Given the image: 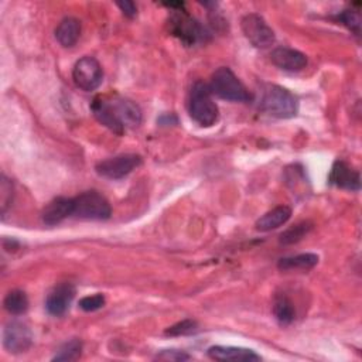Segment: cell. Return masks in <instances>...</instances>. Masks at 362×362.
Segmentation results:
<instances>
[{
    "mask_svg": "<svg viewBox=\"0 0 362 362\" xmlns=\"http://www.w3.org/2000/svg\"><path fill=\"white\" fill-rule=\"evenodd\" d=\"M208 356L221 362H253L260 361V355L247 348L215 345L208 349Z\"/></svg>",
    "mask_w": 362,
    "mask_h": 362,
    "instance_id": "obj_14",
    "label": "cell"
},
{
    "mask_svg": "<svg viewBox=\"0 0 362 362\" xmlns=\"http://www.w3.org/2000/svg\"><path fill=\"white\" fill-rule=\"evenodd\" d=\"M141 164V157L139 154H120L96 164V173L100 177L109 180H120L130 174Z\"/></svg>",
    "mask_w": 362,
    "mask_h": 362,
    "instance_id": "obj_9",
    "label": "cell"
},
{
    "mask_svg": "<svg viewBox=\"0 0 362 362\" xmlns=\"http://www.w3.org/2000/svg\"><path fill=\"white\" fill-rule=\"evenodd\" d=\"M105 305V297L100 293L92 294V296H86L83 298L79 300V307L83 311H96L99 308H102Z\"/></svg>",
    "mask_w": 362,
    "mask_h": 362,
    "instance_id": "obj_25",
    "label": "cell"
},
{
    "mask_svg": "<svg viewBox=\"0 0 362 362\" xmlns=\"http://www.w3.org/2000/svg\"><path fill=\"white\" fill-rule=\"evenodd\" d=\"M112 208L107 199L98 191H85L74 198L72 216L88 221H105L110 216Z\"/></svg>",
    "mask_w": 362,
    "mask_h": 362,
    "instance_id": "obj_5",
    "label": "cell"
},
{
    "mask_svg": "<svg viewBox=\"0 0 362 362\" xmlns=\"http://www.w3.org/2000/svg\"><path fill=\"white\" fill-rule=\"evenodd\" d=\"M198 328V324L197 321L194 320H182L171 327H168L165 329V335H170V337H180V335H188V334H192L195 332Z\"/></svg>",
    "mask_w": 362,
    "mask_h": 362,
    "instance_id": "obj_23",
    "label": "cell"
},
{
    "mask_svg": "<svg viewBox=\"0 0 362 362\" xmlns=\"http://www.w3.org/2000/svg\"><path fill=\"white\" fill-rule=\"evenodd\" d=\"M72 79L85 92L98 89L103 81V71L99 61L89 55L78 59L72 69Z\"/></svg>",
    "mask_w": 362,
    "mask_h": 362,
    "instance_id": "obj_6",
    "label": "cell"
},
{
    "mask_svg": "<svg viewBox=\"0 0 362 362\" xmlns=\"http://www.w3.org/2000/svg\"><path fill=\"white\" fill-rule=\"evenodd\" d=\"M33 344V334L30 328L20 322L11 321L4 327L3 331V345L11 354L25 352Z\"/></svg>",
    "mask_w": 362,
    "mask_h": 362,
    "instance_id": "obj_10",
    "label": "cell"
},
{
    "mask_svg": "<svg viewBox=\"0 0 362 362\" xmlns=\"http://www.w3.org/2000/svg\"><path fill=\"white\" fill-rule=\"evenodd\" d=\"M4 308L13 314V315H20L24 314L28 308V298L27 294L23 290H11L7 293L4 297Z\"/></svg>",
    "mask_w": 362,
    "mask_h": 362,
    "instance_id": "obj_20",
    "label": "cell"
},
{
    "mask_svg": "<svg viewBox=\"0 0 362 362\" xmlns=\"http://www.w3.org/2000/svg\"><path fill=\"white\" fill-rule=\"evenodd\" d=\"M74 297L75 287L71 283H61L49 291L45 300V308L51 315H62L68 310Z\"/></svg>",
    "mask_w": 362,
    "mask_h": 362,
    "instance_id": "obj_11",
    "label": "cell"
},
{
    "mask_svg": "<svg viewBox=\"0 0 362 362\" xmlns=\"http://www.w3.org/2000/svg\"><path fill=\"white\" fill-rule=\"evenodd\" d=\"M72 214H74V198L58 197L51 202H48V205L42 209L41 218L45 225L54 226L61 223L68 216H72Z\"/></svg>",
    "mask_w": 362,
    "mask_h": 362,
    "instance_id": "obj_15",
    "label": "cell"
},
{
    "mask_svg": "<svg viewBox=\"0 0 362 362\" xmlns=\"http://www.w3.org/2000/svg\"><path fill=\"white\" fill-rule=\"evenodd\" d=\"M259 107L270 116L279 119H288L296 116L298 110V102L290 90L279 85L267 83L262 89Z\"/></svg>",
    "mask_w": 362,
    "mask_h": 362,
    "instance_id": "obj_2",
    "label": "cell"
},
{
    "mask_svg": "<svg viewBox=\"0 0 362 362\" xmlns=\"http://www.w3.org/2000/svg\"><path fill=\"white\" fill-rule=\"evenodd\" d=\"M81 35V23L75 17H65L55 28V38L62 47H72Z\"/></svg>",
    "mask_w": 362,
    "mask_h": 362,
    "instance_id": "obj_17",
    "label": "cell"
},
{
    "mask_svg": "<svg viewBox=\"0 0 362 362\" xmlns=\"http://www.w3.org/2000/svg\"><path fill=\"white\" fill-rule=\"evenodd\" d=\"M209 89L214 95L225 100L247 102L252 99V95L246 86L226 66H221L212 74Z\"/></svg>",
    "mask_w": 362,
    "mask_h": 362,
    "instance_id": "obj_4",
    "label": "cell"
},
{
    "mask_svg": "<svg viewBox=\"0 0 362 362\" xmlns=\"http://www.w3.org/2000/svg\"><path fill=\"white\" fill-rule=\"evenodd\" d=\"M242 31L249 42L256 48H269L274 42V33L266 20L257 14L250 13L242 18Z\"/></svg>",
    "mask_w": 362,
    "mask_h": 362,
    "instance_id": "obj_8",
    "label": "cell"
},
{
    "mask_svg": "<svg viewBox=\"0 0 362 362\" xmlns=\"http://www.w3.org/2000/svg\"><path fill=\"white\" fill-rule=\"evenodd\" d=\"M168 27L170 33L180 38L185 45H192L205 37V30L201 27V24L181 10H175L170 16Z\"/></svg>",
    "mask_w": 362,
    "mask_h": 362,
    "instance_id": "obj_7",
    "label": "cell"
},
{
    "mask_svg": "<svg viewBox=\"0 0 362 362\" xmlns=\"http://www.w3.org/2000/svg\"><path fill=\"white\" fill-rule=\"evenodd\" d=\"M328 181L342 189H349V191H358L361 188V177L356 170L349 167L345 161H335Z\"/></svg>",
    "mask_w": 362,
    "mask_h": 362,
    "instance_id": "obj_12",
    "label": "cell"
},
{
    "mask_svg": "<svg viewBox=\"0 0 362 362\" xmlns=\"http://www.w3.org/2000/svg\"><path fill=\"white\" fill-rule=\"evenodd\" d=\"M313 229V223L310 222H300L296 223L294 226L286 229L281 235H280V243L281 245H293L300 242L310 230Z\"/></svg>",
    "mask_w": 362,
    "mask_h": 362,
    "instance_id": "obj_21",
    "label": "cell"
},
{
    "mask_svg": "<svg viewBox=\"0 0 362 362\" xmlns=\"http://www.w3.org/2000/svg\"><path fill=\"white\" fill-rule=\"evenodd\" d=\"M191 356L182 351H175V349H167V351H161L160 354H157L156 359L160 361H188Z\"/></svg>",
    "mask_w": 362,
    "mask_h": 362,
    "instance_id": "obj_27",
    "label": "cell"
},
{
    "mask_svg": "<svg viewBox=\"0 0 362 362\" xmlns=\"http://www.w3.org/2000/svg\"><path fill=\"white\" fill-rule=\"evenodd\" d=\"M90 110L99 123L116 134H123L126 129L137 127L141 123L140 107L122 96H96L90 103Z\"/></svg>",
    "mask_w": 362,
    "mask_h": 362,
    "instance_id": "obj_1",
    "label": "cell"
},
{
    "mask_svg": "<svg viewBox=\"0 0 362 362\" xmlns=\"http://www.w3.org/2000/svg\"><path fill=\"white\" fill-rule=\"evenodd\" d=\"M188 113L199 126L209 127L218 120V106L212 99L208 85L198 81L192 85L188 95Z\"/></svg>",
    "mask_w": 362,
    "mask_h": 362,
    "instance_id": "obj_3",
    "label": "cell"
},
{
    "mask_svg": "<svg viewBox=\"0 0 362 362\" xmlns=\"http://www.w3.org/2000/svg\"><path fill=\"white\" fill-rule=\"evenodd\" d=\"M290 216H291V208L287 205H279L272 211L266 212L264 215H262L256 221L255 226L260 232H269L272 229H276L284 225L290 219Z\"/></svg>",
    "mask_w": 362,
    "mask_h": 362,
    "instance_id": "obj_16",
    "label": "cell"
},
{
    "mask_svg": "<svg viewBox=\"0 0 362 362\" xmlns=\"http://www.w3.org/2000/svg\"><path fill=\"white\" fill-rule=\"evenodd\" d=\"M81 352H82V342L75 338L65 342L54 355L52 361H75L81 356Z\"/></svg>",
    "mask_w": 362,
    "mask_h": 362,
    "instance_id": "obj_22",
    "label": "cell"
},
{
    "mask_svg": "<svg viewBox=\"0 0 362 362\" xmlns=\"http://www.w3.org/2000/svg\"><path fill=\"white\" fill-rule=\"evenodd\" d=\"M116 6L122 10V13L126 16V17H134L137 14V7L133 1H117Z\"/></svg>",
    "mask_w": 362,
    "mask_h": 362,
    "instance_id": "obj_28",
    "label": "cell"
},
{
    "mask_svg": "<svg viewBox=\"0 0 362 362\" xmlns=\"http://www.w3.org/2000/svg\"><path fill=\"white\" fill-rule=\"evenodd\" d=\"M318 263V256L315 253H301L290 257H283L279 260L277 267L280 270H310Z\"/></svg>",
    "mask_w": 362,
    "mask_h": 362,
    "instance_id": "obj_18",
    "label": "cell"
},
{
    "mask_svg": "<svg viewBox=\"0 0 362 362\" xmlns=\"http://www.w3.org/2000/svg\"><path fill=\"white\" fill-rule=\"evenodd\" d=\"M270 57H272V62L277 68L288 72L301 71L307 65V57L303 52L288 47H279L273 49Z\"/></svg>",
    "mask_w": 362,
    "mask_h": 362,
    "instance_id": "obj_13",
    "label": "cell"
},
{
    "mask_svg": "<svg viewBox=\"0 0 362 362\" xmlns=\"http://www.w3.org/2000/svg\"><path fill=\"white\" fill-rule=\"evenodd\" d=\"M273 314L280 325H288L296 317V310L290 298L284 294H279L273 301Z\"/></svg>",
    "mask_w": 362,
    "mask_h": 362,
    "instance_id": "obj_19",
    "label": "cell"
},
{
    "mask_svg": "<svg viewBox=\"0 0 362 362\" xmlns=\"http://www.w3.org/2000/svg\"><path fill=\"white\" fill-rule=\"evenodd\" d=\"M338 20L345 24L349 30H352L355 34H359V28H361V18L359 14L354 10H345L338 16Z\"/></svg>",
    "mask_w": 362,
    "mask_h": 362,
    "instance_id": "obj_26",
    "label": "cell"
},
{
    "mask_svg": "<svg viewBox=\"0 0 362 362\" xmlns=\"http://www.w3.org/2000/svg\"><path fill=\"white\" fill-rule=\"evenodd\" d=\"M0 197H1V212L6 214L7 208L11 205V201H13V184L6 175H1Z\"/></svg>",
    "mask_w": 362,
    "mask_h": 362,
    "instance_id": "obj_24",
    "label": "cell"
}]
</instances>
